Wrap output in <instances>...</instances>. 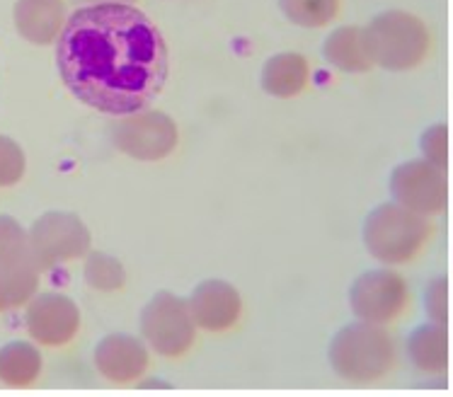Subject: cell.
<instances>
[{"instance_id":"cell-1","label":"cell","mask_w":453,"mask_h":397,"mask_svg":"<svg viewBox=\"0 0 453 397\" xmlns=\"http://www.w3.org/2000/svg\"><path fill=\"white\" fill-rule=\"evenodd\" d=\"M56 64L65 88L102 114H136L163 93L170 56L160 29L129 3H95L64 22Z\"/></svg>"},{"instance_id":"cell-2","label":"cell","mask_w":453,"mask_h":397,"mask_svg":"<svg viewBox=\"0 0 453 397\" xmlns=\"http://www.w3.org/2000/svg\"><path fill=\"white\" fill-rule=\"evenodd\" d=\"M366 49L371 61L388 68H407L419 64L429 47L425 25L407 12H386L371 22L366 32Z\"/></svg>"},{"instance_id":"cell-3","label":"cell","mask_w":453,"mask_h":397,"mask_svg":"<svg viewBox=\"0 0 453 397\" xmlns=\"http://www.w3.org/2000/svg\"><path fill=\"white\" fill-rule=\"evenodd\" d=\"M393 189L400 202L415 211L439 213L446 203V182L441 172L429 163H407L393 177Z\"/></svg>"},{"instance_id":"cell-4","label":"cell","mask_w":453,"mask_h":397,"mask_svg":"<svg viewBox=\"0 0 453 397\" xmlns=\"http://www.w3.org/2000/svg\"><path fill=\"white\" fill-rule=\"evenodd\" d=\"M380 218H383V228H388V233H383V245L373 249V255H379L383 259H407L412 257L417 248L425 242L429 235V225L417 216H410L398 209H380Z\"/></svg>"},{"instance_id":"cell-5","label":"cell","mask_w":453,"mask_h":397,"mask_svg":"<svg viewBox=\"0 0 453 397\" xmlns=\"http://www.w3.org/2000/svg\"><path fill=\"white\" fill-rule=\"evenodd\" d=\"M325 56L330 64L344 68V71H359L371 64L364 32L357 27H342L333 32L325 44Z\"/></svg>"},{"instance_id":"cell-6","label":"cell","mask_w":453,"mask_h":397,"mask_svg":"<svg viewBox=\"0 0 453 397\" xmlns=\"http://www.w3.org/2000/svg\"><path fill=\"white\" fill-rule=\"evenodd\" d=\"M262 75H265L262 83H265L267 90L277 93L279 97H288V95L296 93L298 88L305 83L308 64L303 61V56L279 54L265 65V73Z\"/></svg>"},{"instance_id":"cell-7","label":"cell","mask_w":453,"mask_h":397,"mask_svg":"<svg viewBox=\"0 0 453 397\" xmlns=\"http://www.w3.org/2000/svg\"><path fill=\"white\" fill-rule=\"evenodd\" d=\"M410 354L417 369L439 373L446 366V334L441 327H419L410 337Z\"/></svg>"},{"instance_id":"cell-8","label":"cell","mask_w":453,"mask_h":397,"mask_svg":"<svg viewBox=\"0 0 453 397\" xmlns=\"http://www.w3.org/2000/svg\"><path fill=\"white\" fill-rule=\"evenodd\" d=\"M340 0H281V10L291 22L303 27H320L337 15Z\"/></svg>"},{"instance_id":"cell-9","label":"cell","mask_w":453,"mask_h":397,"mask_svg":"<svg viewBox=\"0 0 453 397\" xmlns=\"http://www.w3.org/2000/svg\"><path fill=\"white\" fill-rule=\"evenodd\" d=\"M19 8L29 10V12H35L37 19L35 22H29L27 27H22V32L27 34L29 39H37V42H49L51 34L56 32V27H51L49 22L42 19V15H47V12H54V10H61V3L58 0H22L19 3Z\"/></svg>"},{"instance_id":"cell-10","label":"cell","mask_w":453,"mask_h":397,"mask_svg":"<svg viewBox=\"0 0 453 397\" xmlns=\"http://www.w3.org/2000/svg\"><path fill=\"white\" fill-rule=\"evenodd\" d=\"M422 149H425L426 157L436 163V165H444L446 163V126L444 124H436L432 129L426 131L425 139H422Z\"/></svg>"},{"instance_id":"cell-11","label":"cell","mask_w":453,"mask_h":397,"mask_svg":"<svg viewBox=\"0 0 453 397\" xmlns=\"http://www.w3.org/2000/svg\"><path fill=\"white\" fill-rule=\"evenodd\" d=\"M446 281L439 279L429 288V298H426V305H429V315L434 317L436 323H444L446 320Z\"/></svg>"}]
</instances>
